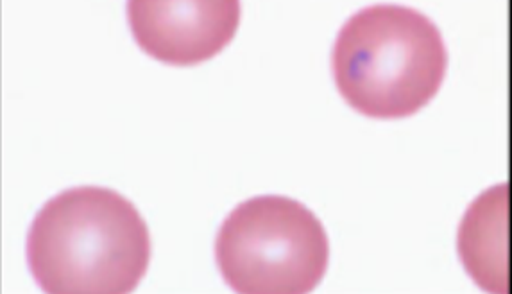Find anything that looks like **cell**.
<instances>
[{
  "instance_id": "cell-4",
  "label": "cell",
  "mask_w": 512,
  "mask_h": 294,
  "mask_svg": "<svg viewBox=\"0 0 512 294\" xmlns=\"http://www.w3.org/2000/svg\"><path fill=\"white\" fill-rule=\"evenodd\" d=\"M138 47L154 60L190 67L214 58L240 24V0H128Z\"/></svg>"
},
{
  "instance_id": "cell-3",
  "label": "cell",
  "mask_w": 512,
  "mask_h": 294,
  "mask_svg": "<svg viewBox=\"0 0 512 294\" xmlns=\"http://www.w3.org/2000/svg\"><path fill=\"white\" fill-rule=\"evenodd\" d=\"M328 237L305 205L282 196L249 199L222 223L215 259L226 284L244 294L314 291L328 268Z\"/></svg>"
},
{
  "instance_id": "cell-2",
  "label": "cell",
  "mask_w": 512,
  "mask_h": 294,
  "mask_svg": "<svg viewBox=\"0 0 512 294\" xmlns=\"http://www.w3.org/2000/svg\"><path fill=\"white\" fill-rule=\"evenodd\" d=\"M448 51L436 24L416 9L376 4L342 26L332 70L344 101L373 119H403L436 97Z\"/></svg>"
},
{
  "instance_id": "cell-1",
  "label": "cell",
  "mask_w": 512,
  "mask_h": 294,
  "mask_svg": "<svg viewBox=\"0 0 512 294\" xmlns=\"http://www.w3.org/2000/svg\"><path fill=\"white\" fill-rule=\"evenodd\" d=\"M26 255L45 293H131L146 275L151 237L135 205L119 192L77 187L38 212Z\"/></svg>"
},
{
  "instance_id": "cell-5",
  "label": "cell",
  "mask_w": 512,
  "mask_h": 294,
  "mask_svg": "<svg viewBox=\"0 0 512 294\" xmlns=\"http://www.w3.org/2000/svg\"><path fill=\"white\" fill-rule=\"evenodd\" d=\"M462 262L478 286L512 291L511 191L493 187L471 205L459 232Z\"/></svg>"
}]
</instances>
